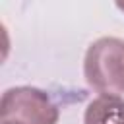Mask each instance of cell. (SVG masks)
<instances>
[{
	"label": "cell",
	"instance_id": "1",
	"mask_svg": "<svg viewBox=\"0 0 124 124\" xmlns=\"http://www.w3.org/2000/svg\"><path fill=\"white\" fill-rule=\"evenodd\" d=\"M83 76L101 95L124 93V41L118 37L93 41L83 58Z\"/></svg>",
	"mask_w": 124,
	"mask_h": 124
},
{
	"label": "cell",
	"instance_id": "2",
	"mask_svg": "<svg viewBox=\"0 0 124 124\" xmlns=\"http://www.w3.org/2000/svg\"><path fill=\"white\" fill-rule=\"evenodd\" d=\"M2 124H56L58 107L46 91L31 85H17L4 91L0 101Z\"/></svg>",
	"mask_w": 124,
	"mask_h": 124
},
{
	"label": "cell",
	"instance_id": "3",
	"mask_svg": "<svg viewBox=\"0 0 124 124\" xmlns=\"http://www.w3.org/2000/svg\"><path fill=\"white\" fill-rule=\"evenodd\" d=\"M83 124H124V99L120 95H99L87 105Z\"/></svg>",
	"mask_w": 124,
	"mask_h": 124
},
{
	"label": "cell",
	"instance_id": "4",
	"mask_svg": "<svg viewBox=\"0 0 124 124\" xmlns=\"http://www.w3.org/2000/svg\"><path fill=\"white\" fill-rule=\"evenodd\" d=\"M116 8H118V10H122V12H124V4H122V2H118V4H116Z\"/></svg>",
	"mask_w": 124,
	"mask_h": 124
}]
</instances>
